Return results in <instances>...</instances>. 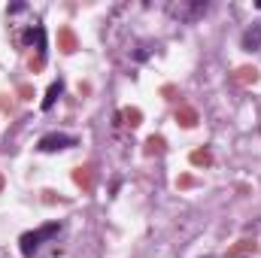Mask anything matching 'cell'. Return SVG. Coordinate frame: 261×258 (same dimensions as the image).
Segmentation results:
<instances>
[{"label": "cell", "instance_id": "cell-1", "mask_svg": "<svg viewBox=\"0 0 261 258\" xmlns=\"http://www.w3.org/2000/svg\"><path fill=\"white\" fill-rule=\"evenodd\" d=\"M58 231H61V225H58V222H49V225H43V228H37V231H28V234H21V240H18V249H21V255H24V258L37 255V249H40L46 240H52Z\"/></svg>", "mask_w": 261, "mask_h": 258}, {"label": "cell", "instance_id": "cell-2", "mask_svg": "<svg viewBox=\"0 0 261 258\" xmlns=\"http://www.w3.org/2000/svg\"><path fill=\"white\" fill-rule=\"evenodd\" d=\"M70 146H76V137H70V134H46L37 143L40 152H61V149H70Z\"/></svg>", "mask_w": 261, "mask_h": 258}, {"label": "cell", "instance_id": "cell-3", "mask_svg": "<svg viewBox=\"0 0 261 258\" xmlns=\"http://www.w3.org/2000/svg\"><path fill=\"white\" fill-rule=\"evenodd\" d=\"M61 91H64V82H61V79H58V82H52V85H49V91H46L43 110H52V107H55V100L61 97Z\"/></svg>", "mask_w": 261, "mask_h": 258}, {"label": "cell", "instance_id": "cell-4", "mask_svg": "<svg viewBox=\"0 0 261 258\" xmlns=\"http://www.w3.org/2000/svg\"><path fill=\"white\" fill-rule=\"evenodd\" d=\"M258 46H261V28L246 31V34H243V49H246V52H255Z\"/></svg>", "mask_w": 261, "mask_h": 258}]
</instances>
